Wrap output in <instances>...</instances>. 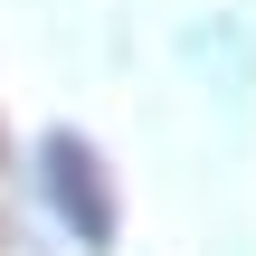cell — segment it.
Returning a JSON list of instances; mask_svg holds the SVG:
<instances>
[{"label":"cell","instance_id":"cell-1","mask_svg":"<svg viewBox=\"0 0 256 256\" xmlns=\"http://www.w3.org/2000/svg\"><path fill=\"white\" fill-rule=\"evenodd\" d=\"M48 180H57V209L76 218V238H86V247H114V190H104V162H95L76 133L48 142Z\"/></svg>","mask_w":256,"mask_h":256}]
</instances>
